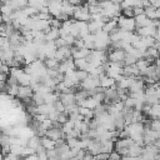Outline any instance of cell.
Here are the masks:
<instances>
[{
    "mask_svg": "<svg viewBox=\"0 0 160 160\" xmlns=\"http://www.w3.org/2000/svg\"><path fill=\"white\" fill-rule=\"evenodd\" d=\"M158 58H160V51L155 48V46H151V48H148L144 52V59H146L149 62L156 60Z\"/></svg>",
    "mask_w": 160,
    "mask_h": 160,
    "instance_id": "cell-18",
    "label": "cell"
},
{
    "mask_svg": "<svg viewBox=\"0 0 160 160\" xmlns=\"http://www.w3.org/2000/svg\"><path fill=\"white\" fill-rule=\"evenodd\" d=\"M80 86L84 89V90H92V89H96L98 86H100V79H99V75H95V74H89V76L80 82Z\"/></svg>",
    "mask_w": 160,
    "mask_h": 160,
    "instance_id": "cell-5",
    "label": "cell"
},
{
    "mask_svg": "<svg viewBox=\"0 0 160 160\" xmlns=\"http://www.w3.org/2000/svg\"><path fill=\"white\" fill-rule=\"evenodd\" d=\"M156 20H160V8H156Z\"/></svg>",
    "mask_w": 160,
    "mask_h": 160,
    "instance_id": "cell-38",
    "label": "cell"
},
{
    "mask_svg": "<svg viewBox=\"0 0 160 160\" xmlns=\"http://www.w3.org/2000/svg\"><path fill=\"white\" fill-rule=\"evenodd\" d=\"M59 100L66 106L69 105H72L76 102V99H75V91H70V92H61L59 94Z\"/></svg>",
    "mask_w": 160,
    "mask_h": 160,
    "instance_id": "cell-15",
    "label": "cell"
},
{
    "mask_svg": "<svg viewBox=\"0 0 160 160\" xmlns=\"http://www.w3.org/2000/svg\"><path fill=\"white\" fill-rule=\"evenodd\" d=\"M145 90V81L142 79V76H138L134 79V81L131 82L130 88H129V92H140Z\"/></svg>",
    "mask_w": 160,
    "mask_h": 160,
    "instance_id": "cell-12",
    "label": "cell"
},
{
    "mask_svg": "<svg viewBox=\"0 0 160 160\" xmlns=\"http://www.w3.org/2000/svg\"><path fill=\"white\" fill-rule=\"evenodd\" d=\"M45 38H46V41H55L56 39L60 38V30L58 28H49L46 31H45Z\"/></svg>",
    "mask_w": 160,
    "mask_h": 160,
    "instance_id": "cell-20",
    "label": "cell"
},
{
    "mask_svg": "<svg viewBox=\"0 0 160 160\" xmlns=\"http://www.w3.org/2000/svg\"><path fill=\"white\" fill-rule=\"evenodd\" d=\"M1 21H2V15H1V12H0V24H1Z\"/></svg>",
    "mask_w": 160,
    "mask_h": 160,
    "instance_id": "cell-40",
    "label": "cell"
},
{
    "mask_svg": "<svg viewBox=\"0 0 160 160\" xmlns=\"http://www.w3.org/2000/svg\"><path fill=\"white\" fill-rule=\"evenodd\" d=\"M118 26L119 29L124 30V31H130L132 32L134 30H136V21L135 18H128L124 15H120L118 18Z\"/></svg>",
    "mask_w": 160,
    "mask_h": 160,
    "instance_id": "cell-4",
    "label": "cell"
},
{
    "mask_svg": "<svg viewBox=\"0 0 160 160\" xmlns=\"http://www.w3.org/2000/svg\"><path fill=\"white\" fill-rule=\"evenodd\" d=\"M119 26H118V19H110V20H108V21H105L104 22V26H102V30L104 31H106L108 34H110V32H112L115 29H118Z\"/></svg>",
    "mask_w": 160,
    "mask_h": 160,
    "instance_id": "cell-21",
    "label": "cell"
},
{
    "mask_svg": "<svg viewBox=\"0 0 160 160\" xmlns=\"http://www.w3.org/2000/svg\"><path fill=\"white\" fill-rule=\"evenodd\" d=\"M154 46H155V48H156V49H158V50H159V51H160V41H156V42H155V45H154Z\"/></svg>",
    "mask_w": 160,
    "mask_h": 160,
    "instance_id": "cell-39",
    "label": "cell"
},
{
    "mask_svg": "<svg viewBox=\"0 0 160 160\" xmlns=\"http://www.w3.org/2000/svg\"><path fill=\"white\" fill-rule=\"evenodd\" d=\"M61 130L64 131L65 135H68L69 132H71V131L74 130V121L69 119L66 122H64V124L61 125Z\"/></svg>",
    "mask_w": 160,
    "mask_h": 160,
    "instance_id": "cell-28",
    "label": "cell"
},
{
    "mask_svg": "<svg viewBox=\"0 0 160 160\" xmlns=\"http://www.w3.org/2000/svg\"><path fill=\"white\" fill-rule=\"evenodd\" d=\"M34 95V89L30 85H19V92H18V98L21 100H26V99H31Z\"/></svg>",
    "mask_w": 160,
    "mask_h": 160,
    "instance_id": "cell-11",
    "label": "cell"
},
{
    "mask_svg": "<svg viewBox=\"0 0 160 160\" xmlns=\"http://www.w3.org/2000/svg\"><path fill=\"white\" fill-rule=\"evenodd\" d=\"M144 92H145V104L155 105L160 101V85H159V82L150 84L148 88H145Z\"/></svg>",
    "mask_w": 160,
    "mask_h": 160,
    "instance_id": "cell-1",
    "label": "cell"
},
{
    "mask_svg": "<svg viewBox=\"0 0 160 160\" xmlns=\"http://www.w3.org/2000/svg\"><path fill=\"white\" fill-rule=\"evenodd\" d=\"M75 75H76V79L81 82V81H84L88 76H89V72L88 71H85V70H75Z\"/></svg>",
    "mask_w": 160,
    "mask_h": 160,
    "instance_id": "cell-30",
    "label": "cell"
},
{
    "mask_svg": "<svg viewBox=\"0 0 160 160\" xmlns=\"http://www.w3.org/2000/svg\"><path fill=\"white\" fill-rule=\"evenodd\" d=\"M72 18L74 20L76 21H89L91 19V14H90V10H89V5L85 4V5H79L75 8L74 10V14H72Z\"/></svg>",
    "mask_w": 160,
    "mask_h": 160,
    "instance_id": "cell-3",
    "label": "cell"
},
{
    "mask_svg": "<svg viewBox=\"0 0 160 160\" xmlns=\"http://www.w3.org/2000/svg\"><path fill=\"white\" fill-rule=\"evenodd\" d=\"M142 152H144V146L142 145H139L136 142H134L130 146V149H129V155L130 156H134V158H139Z\"/></svg>",
    "mask_w": 160,
    "mask_h": 160,
    "instance_id": "cell-22",
    "label": "cell"
},
{
    "mask_svg": "<svg viewBox=\"0 0 160 160\" xmlns=\"http://www.w3.org/2000/svg\"><path fill=\"white\" fill-rule=\"evenodd\" d=\"M121 159H122V156H121L116 150L111 151V152L109 154V158H108V160H121Z\"/></svg>",
    "mask_w": 160,
    "mask_h": 160,
    "instance_id": "cell-33",
    "label": "cell"
},
{
    "mask_svg": "<svg viewBox=\"0 0 160 160\" xmlns=\"http://www.w3.org/2000/svg\"><path fill=\"white\" fill-rule=\"evenodd\" d=\"M45 65L48 69H52V70H58L59 69V65H60V61L56 60L55 58H48L44 60Z\"/></svg>",
    "mask_w": 160,
    "mask_h": 160,
    "instance_id": "cell-26",
    "label": "cell"
},
{
    "mask_svg": "<svg viewBox=\"0 0 160 160\" xmlns=\"http://www.w3.org/2000/svg\"><path fill=\"white\" fill-rule=\"evenodd\" d=\"M121 160H138V158H134V156H130V155H125V156H122Z\"/></svg>",
    "mask_w": 160,
    "mask_h": 160,
    "instance_id": "cell-36",
    "label": "cell"
},
{
    "mask_svg": "<svg viewBox=\"0 0 160 160\" xmlns=\"http://www.w3.org/2000/svg\"><path fill=\"white\" fill-rule=\"evenodd\" d=\"M138 35L140 36H155L156 34V20L151 24V25H148V26H142V28H138V31H136Z\"/></svg>",
    "mask_w": 160,
    "mask_h": 160,
    "instance_id": "cell-10",
    "label": "cell"
},
{
    "mask_svg": "<svg viewBox=\"0 0 160 160\" xmlns=\"http://www.w3.org/2000/svg\"><path fill=\"white\" fill-rule=\"evenodd\" d=\"M79 112L80 115L84 118V120H92V118L95 116L94 114V110L91 109H88V108H84V106H79Z\"/></svg>",
    "mask_w": 160,
    "mask_h": 160,
    "instance_id": "cell-25",
    "label": "cell"
},
{
    "mask_svg": "<svg viewBox=\"0 0 160 160\" xmlns=\"http://www.w3.org/2000/svg\"><path fill=\"white\" fill-rule=\"evenodd\" d=\"M75 68L78 70H85L86 71V66H88V60L86 59H75Z\"/></svg>",
    "mask_w": 160,
    "mask_h": 160,
    "instance_id": "cell-29",
    "label": "cell"
},
{
    "mask_svg": "<svg viewBox=\"0 0 160 160\" xmlns=\"http://www.w3.org/2000/svg\"><path fill=\"white\" fill-rule=\"evenodd\" d=\"M135 21H136V29L138 28H142V26H148V25H151L155 20H150L144 12L135 16Z\"/></svg>",
    "mask_w": 160,
    "mask_h": 160,
    "instance_id": "cell-19",
    "label": "cell"
},
{
    "mask_svg": "<svg viewBox=\"0 0 160 160\" xmlns=\"http://www.w3.org/2000/svg\"><path fill=\"white\" fill-rule=\"evenodd\" d=\"M121 15L128 16V18H134V8H131V6L122 8L121 9Z\"/></svg>",
    "mask_w": 160,
    "mask_h": 160,
    "instance_id": "cell-31",
    "label": "cell"
},
{
    "mask_svg": "<svg viewBox=\"0 0 160 160\" xmlns=\"http://www.w3.org/2000/svg\"><path fill=\"white\" fill-rule=\"evenodd\" d=\"M104 20H89L88 21V28H89V32L90 34H96L100 30H102L104 26Z\"/></svg>",
    "mask_w": 160,
    "mask_h": 160,
    "instance_id": "cell-16",
    "label": "cell"
},
{
    "mask_svg": "<svg viewBox=\"0 0 160 160\" xmlns=\"http://www.w3.org/2000/svg\"><path fill=\"white\" fill-rule=\"evenodd\" d=\"M95 36V40H94V44H95V49L96 50H106L109 49L110 44H111V40H110V34H108L106 31L104 30H100L99 32L94 34ZM94 49V50H95Z\"/></svg>",
    "mask_w": 160,
    "mask_h": 160,
    "instance_id": "cell-2",
    "label": "cell"
},
{
    "mask_svg": "<svg viewBox=\"0 0 160 160\" xmlns=\"http://www.w3.org/2000/svg\"><path fill=\"white\" fill-rule=\"evenodd\" d=\"M99 79H100V88H102L104 90H105V89H109V88H112V86H115V84H116L115 79L108 76L106 74H101V75L99 76Z\"/></svg>",
    "mask_w": 160,
    "mask_h": 160,
    "instance_id": "cell-17",
    "label": "cell"
},
{
    "mask_svg": "<svg viewBox=\"0 0 160 160\" xmlns=\"http://www.w3.org/2000/svg\"><path fill=\"white\" fill-rule=\"evenodd\" d=\"M99 104H100V102H99V101H96L92 96H89V98H86V99H85V100H84L79 106H84V108H88V109L94 110Z\"/></svg>",
    "mask_w": 160,
    "mask_h": 160,
    "instance_id": "cell-24",
    "label": "cell"
},
{
    "mask_svg": "<svg viewBox=\"0 0 160 160\" xmlns=\"http://www.w3.org/2000/svg\"><path fill=\"white\" fill-rule=\"evenodd\" d=\"M45 135L49 136L50 139L55 140V141H58V140H60V139H65V134H64V131L61 130V128H58V126H52V128L48 129Z\"/></svg>",
    "mask_w": 160,
    "mask_h": 160,
    "instance_id": "cell-13",
    "label": "cell"
},
{
    "mask_svg": "<svg viewBox=\"0 0 160 160\" xmlns=\"http://www.w3.org/2000/svg\"><path fill=\"white\" fill-rule=\"evenodd\" d=\"M142 12H144V8H141V6H135L134 8V18L142 14Z\"/></svg>",
    "mask_w": 160,
    "mask_h": 160,
    "instance_id": "cell-34",
    "label": "cell"
},
{
    "mask_svg": "<svg viewBox=\"0 0 160 160\" xmlns=\"http://www.w3.org/2000/svg\"><path fill=\"white\" fill-rule=\"evenodd\" d=\"M62 9V0H50L48 1V11L52 18H58Z\"/></svg>",
    "mask_w": 160,
    "mask_h": 160,
    "instance_id": "cell-7",
    "label": "cell"
},
{
    "mask_svg": "<svg viewBox=\"0 0 160 160\" xmlns=\"http://www.w3.org/2000/svg\"><path fill=\"white\" fill-rule=\"evenodd\" d=\"M52 105H54V109H55L58 112H64V111H65V105H64L59 99H58Z\"/></svg>",
    "mask_w": 160,
    "mask_h": 160,
    "instance_id": "cell-32",
    "label": "cell"
},
{
    "mask_svg": "<svg viewBox=\"0 0 160 160\" xmlns=\"http://www.w3.org/2000/svg\"><path fill=\"white\" fill-rule=\"evenodd\" d=\"M150 5H152L154 8H160V0H149Z\"/></svg>",
    "mask_w": 160,
    "mask_h": 160,
    "instance_id": "cell-35",
    "label": "cell"
},
{
    "mask_svg": "<svg viewBox=\"0 0 160 160\" xmlns=\"http://www.w3.org/2000/svg\"><path fill=\"white\" fill-rule=\"evenodd\" d=\"M41 145H42V148H44L45 150H52V149H55V146H56V141L45 135V136L41 138Z\"/></svg>",
    "mask_w": 160,
    "mask_h": 160,
    "instance_id": "cell-23",
    "label": "cell"
},
{
    "mask_svg": "<svg viewBox=\"0 0 160 160\" xmlns=\"http://www.w3.org/2000/svg\"><path fill=\"white\" fill-rule=\"evenodd\" d=\"M54 58L56 60H59V61H62V60H66V59L71 58V46L70 45H65V46L58 48L56 51H55Z\"/></svg>",
    "mask_w": 160,
    "mask_h": 160,
    "instance_id": "cell-8",
    "label": "cell"
},
{
    "mask_svg": "<svg viewBox=\"0 0 160 160\" xmlns=\"http://www.w3.org/2000/svg\"><path fill=\"white\" fill-rule=\"evenodd\" d=\"M154 64H155V66H156L158 69H160V58H158V59L155 60V62H154Z\"/></svg>",
    "mask_w": 160,
    "mask_h": 160,
    "instance_id": "cell-37",
    "label": "cell"
},
{
    "mask_svg": "<svg viewBox=\"0 0 160 160\" xmlns=\"http://www.w3.org/2000/svg\"><path fill=\"white\" fill-rule=\"evenodd\" d=\"M90 49L88 48H75V46H71V58L75 60V59H85L89 54H90Z\"/></svg>",
    "mask_w": 160,
    "mask_h": 160,
    "instance_id": "cell-14",
    "label": "cell"
},
{
    "mask_svg": "<svg viewBox=\"0 0 160 160\" xmlns=\"http://www.w3.org/2000/svg\"><path fill=\"white\" fill-rule=\"evenodd\" d=\"M125 55H126V52L124 50H121V49H111L109 51V54H108V61L124 64Z\"/></svg>",
    "mask_w": 160,
    "mask_h": 160,
    "instance_id": "cell-6",
    "label": "cell"
},
{
    "mask_svg": "<svg viewBox=\"0 0 160 160\" xmlns=\"http://www.w3.org/2000/svg\"><path fill=\"white\" fill-rule=\"evenodd\" d=\"M58 70H59L61 74H68V72H71V71L76 70L74 59H72V58H69V59H66V60L60 61V65H59V69H58Z\"/></svg>",
    "mask_w": 160,
    "mask_h": 160,
    "instance_id": "cell-9",
    "label": "cell"
},
{
    "mask_svg": "<svg viewBox=\"0 0 160 160\" xmlns=\"http://www.w3.org/2000/svg\"><path fill=\"white\" fill-rule=\"evenodd\" d=\"M144 14L150 20H156V8H154L152 5H149V6L144 8Z\"/></svg>",
    "mask_w": 160,
    "mask_h": 160,
    "instance_id": "cell-27",
    "label": "cell"
}]
</instances>
